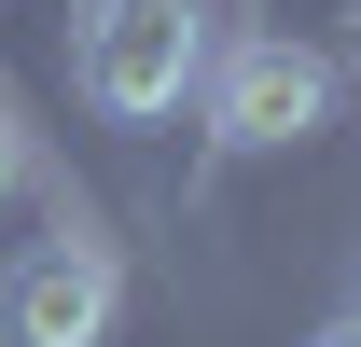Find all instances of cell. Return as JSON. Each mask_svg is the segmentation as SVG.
I'll return each instance as SVG.
<instances>
[{"mask_svg": "<svg viewBox=\"0 0 361 347\" xmlns=\"http://www.w3.org/2000/svg\"><path fill=\"white\" fill-rule=\"evenodd\" d=\"M14 181H28V153H14V126H0V209H14Z\"/></svg>", "mask_w": 361, "mask_h": 347, "instance_id": "obj_4", "label": "cell"}, {"mask_svg": "<svg viewBox=\"0 0 361 347\" xmlns=\"http://www.w3.org/2000/svg\"><path fill=\"white\" fill-rule=\"evenodd\" d=\"M348 56H361V14H348Z\"/></svg>", "mask_w": 361, "mask_h": 347, "instance_id": "obj_6", "label": "cell"}, {"mask_svg": "<svg viewBox=\"0 0 361 347\" xmlns=\"http://www.w3.org/2000/svg\"><path fill=\"white\" fill-rule=\"evenodd\" d=\"M195 70H209V0H70V84H84V111L153 126V111L195 97Z\"/></svg>", "mask_w": 361, "mask_h": 347, "instance_id": "obj_1", "label": "cell"}, {"mask_svg": "<svg viewBox=\"0 0 361 347\" xmlns=\"http://www.w3.org/2000/svg\"><path fill=\"white\" fill-rule=\"evenodd\" d=\"M319 347H361V305H348V319H334V334H319Z\"/></svg>", "mask_w": 361, "mask_h": 347, "instance_id": "obj_5", "label": "cell"}, {"mask_svg": "<svg viewBox=\"0 0 361 347\" xmlns=\"http://www.w3.org/2000/svg\"><path fill=\"white\" fill-rule=\"evenodd\" d=\"M126 319V264L97 236H42L0 264V347H111Z\"/></svg>", "mask_w": 361, "mask_h": 347, "instance_id": "obj_3", "label": "cell"}, {"mask_svg": "<svg viewBox=\"0 0 361 347\" xmlns=\"http://www.w3.org/2000/svg\"><path fill=\"white\" fill-rule=\"evenodd\" d=\"M195 84H209V139H223V153H292V139H319V126H334V56H319V42H292V28L223 42Z\"/></svg>", "mask_w": 361, "mask_h": 347, "instance_id": "obj_2", "label": "cell"}]
</instances>
